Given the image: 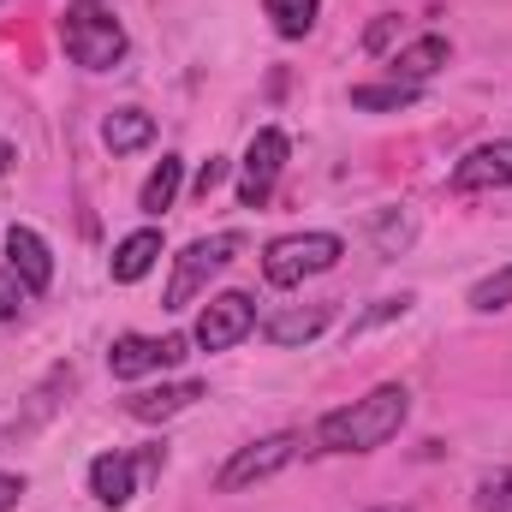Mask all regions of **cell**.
<instances>
[{
    "instance_id": "obj_24",
    "label": "cell",
    "mask_w": 512,
    "mask_h": 512,
    "mask_svg": "<svg viewBox=\"0 0 512 512\" xmlns=\"http://www.w3.org/2000/svg\"><path fill=\"white\" fill-rule=\"evenodd\" d=\"M24 298H30V286H24L12 268H0V322H12V316L24 310Z\"/></svg>"
},
{
    "instance_id": "obj_3",
    "label": "cell",
    "mask_w": 512,
    "mask_h": 512,
    "mask_svg": "<svg viewBox=\"0 0 512 512\" xmlns=\"http://www.w3.org/2000/svg\"><path fill=\"white\" fill-rule=\"evenodd\" d=\"M340 256H346L340 233H286L262 251V274H268V286H298L310 274H328Z\"/></svg>"
},
{
    "instance_id": "obj_18",
    "label": "cell",
    "mask_w": 512,
    "mask_h": 512,
    "mask_svg": "<svg viewBox=\"0 0 512 512\" xmlns=\"http://www.w3.org/2000/svg\"><path fill=\"white\" fill-rule=\"evenodd\" d=\"M179 185H185V161H179V155H161V167H155V173L143 179V191H137V209H143V215H161V209H173Z\"/></svg>"
},
{
    "instance_id": "obj_12",
    "label": "cell",
    "mask_w": 512,
    "mask_h": 512,
    "mask_svg": "<svg viewBox=\"0 0 512 512\" xmlns=\"http://www.w3.org/2000/svg\"><path fill=\"white\" fill-rule=\"evenodd\" d=\"M328 322H334V304H286V310H274V316L262 322V340H268V346H304V340H316Z\"/></svg>"
},
{
    "instance_id": "obj_13",
    "label": "cell",
    "mask_w": 512,
    "mask_h": 512,
    "mask_svg": "<svg viewBox=\"0 0 512 512\" xmlns=\"http://www.w3.org/2000/svg\"><path fill=\"white\" fill-rule=\"evenodd\" d=\"M6 268H12L30 292H48V286H54V256L42 245V233H30V227H12V233H6Z\"/></svg>"
},
{
    "instance_id": "obj_1",
    "label": "cell",
    "mask_w": 512,
    "mask_h": 512,
    "mask_svg": "<svg viewBox=\"0 0 512 512\" xmlns=\"http://www.w3.org/2000/svg\"><path fill=\"white\" fill-rule=\"evenodd\" d=\"M405 417H411V393L399 382H382V387H370L364 399L328 411L316 423V447L322 453H376V447H387L405 429Z\"/></svg>"
},
{
    "instance_id": "obj_22",
    "label": "cell",
    "mask_w": 512,
    "mask_h": 512,
    "mask_svg": "<svg viewBox=\"0 0 512 512\" xmlns=\"http://www.w3.org/2000/svg\"><path fill=\"white\" fill-rule=\"evenodd\" d=\"M507 304H512V262H501L495 274H483V280L471 286V310L495 316V310H507Z\"/></svg>"
},
{
    "instance_id": "obj_11",
    "label": "cell",
    "mask_w": 512,
    "mask_h": 512,
    "mask_svg": "<svg viewBox=\"0 0 512 512\" xmlns=\"http://www.w3.org/2000/svg\"><path fill=\"white\" fill-rule=\"evenodd\" d=\"M72 393V370L60 364V370H48L42 387L30 393V405H24V417H12V423H0V447H12V441H24V435H36L54 411H60V399Z\"/></svg>"
},
{
    "instance_id": "obj_17",
    "label": "cell",
    "mask_w": 512,
    "mask_h": 512,
    "mask_svg": "<svg viewBox=\"0 0 512 512\" xmlns=\"http://www.w3.org/2000/svg\"><path fill=\"white\" fill-rule=\"evenodd\" d=\"M102 143H108L114 155L149 149V143H155V114H143V108H114V114L102 120Z\"/></svg>"
},
{
    "instance_id": "obj_27",
    "label": "cell",
    "mask_w": 512,
    "mask_h": 512,
    "mask_svg": "<svg viewBox=\"0 0 512 512\" xmlns=\"http://www.w3.org/2000/svg\"><path fill=\"white\" fill-rule=\"evenodd\" d=\"M393 36H399V18H376V24L364 30V54H387Z\"/></svg>"
},
{
    "instance_id": "obj_2",
    "label": "cell",
    "mask_w": 512,
    "mask_h": 512,
    "mask_svg": "<svg viewBox=\"0 0 512 512\" xmlns=\"http://www.w3.org/2000/svg\"><path fill=\"white\" fill-rule=\"evenodd\" d=\"M60 42H66L72 66H84V72H114L126 60V30L108 6H78L72 0L66 18H60Z\"/></svg>"
},
{
    "instance_id": "obj_29",
    "label": "cell",
    "mask_w": 512,
    "mask_h": 512,
    "mask_svg": "<svg viewBox=\"0 0 512 512\" xmlns=\"http://www.w3.org/2000/svg\"><path fill=\"white\" fill-rule=\"evenodd\" d=\"M6 167H12V143H0V173H6Z\"/></svg>"
},
{
    "instance_id": "obj_16",
    "label": "cell",
    "mask_w": 512,
    "mask_h": 512,
    "mask_svg": "<svg viewBox=\"0 0 512 512\" xmlns=\"http://www.w3.org/2000/svg\"><path fill=\"white\" fill-rule=\"evenodd\" d=\"M155 262H161V233H155V227H143V233H131V239L114 245V262H108V268H114V280H120V286H131V280H143Z\"/></svg>"
},
{
    "instance_id": "obj_9",
    "label": "cell",
    "mask_w": 512,
    "mask_h": 512,
    "mask_svg": "<svg viewBox=\"0 0 512 512\" xmlns=\"http://www.w3.org/2000/svg\"><path fill=\"white\" fill-rule=\"evenodd\" d=\"M280 167H286V131L262 126L251 137V149H245V179H239V203H245V209H262V203H268Z\"/></svg>"
},
{
    "instance_id": "obj_8",
    "label": "cell",
    "mask_w": 512,
    "mask_h": 512,
    "mask_svg": "<svg viewBox=\"0 0 512 512\" xmlns=\"http://www.w3.org/2000/svg\"><path fill=\"white\" fill-rule=\"evenodd\" d=\"M185 346H191L185 334H161V340H149V334H120V340L108 346V370H114V382H137V376H149V370L179 364Z\"/></svg>"
},
{
    "instance_id": "obj_21",
    "label": "cell",
    "mask_w": 512,
    "mask_h": 512,
    "mask_svg": "<svg viewBox=\"0 0 512 512\" xmlns=\"http://www.w3.org/2000/svg\"><path fill=\"white\" fill-rule=\"evenodd\" d=\"M316 12H322V0H268V18H274V30H280L286 42L310 36V30H316Z\"/></svg>"
},
{
    "instance_id": "obj_10",
    "label": "cell",
    "mask_w": 512,
    "mask_h": 512,
    "mask_svg": "<svg viewBox=\"0 0 512 512\" xmlns=\"http://www.w3.org/2000/svg\"><path fill=\"white\" fill-rule=\"evenodd\" d=\"M512 185V137H495L483 149H471L453 167V191H507Z\"/></svg>"
},
{
    "instance_id": "obj_14",
    "label": "cell",
    "mask_w": 512,
    "mask_h": 512,
    "mask_svg": "<svg viewBox=\"0 0 512 512\" xmlns=\"http://www.w3.org/2000/svg\"><path fill=\"white\" fill-rule=\"evenodd\" d=\"M203 399V382H167V387H143V393H131L126 411L137 423H167V417H179L185 405H197Z\"/></svg>"
},
{
    "instance_id": "obj_6",
    "label": "cell",
    "mask_w": 512,
    "mask_h": 512,
    "mask_svg": "<svg viewBox=\"0 0 512 512\" xmlns=\"http://www.w3.org/2000/svg\"><path fill=\"white\" fill-rule=\"evenodd\" d=\"M161 447H143V453H102V459H90V495L102 501V507H131V495H137V477H149V471H161Z\"/></svg>"
},
{
    "instance_id": "obj_15",
    "label": "cell",
    "mask_w": 512,
    "mask_h": 512,
    "mask_svg": "<svg viewBox=\"0 0 512 512\" xmlns=\"http://www.w3.org/2000/svg\"><path fill=\"white\" fill-rule=\"evenodd\" d=\"M447 54H453V48H447V36H417L411 48H399V54H393V66H387V72H393V84H417V90H423V84L447 66Z\"/></svg>"
},
{
    "instance_id": "obj_28",
    "label": "cell",
    "mask_w": 512,
    "mask_h": 512,
    "mask_svg": "<svg viewBox=\"0 0 512 512\" xmlns=\"http://www.w3.org/2000/svg\"><path fill=\"white\" fill-rule=\"evenodd\" d=\"M24 501V477H12V471H0V512H12Z\"/></svg>"
},
{
    "instance_id": "obj_26",
    "label": "cell",
    "mask_w": 512,
    "mask_h": 512,
    "mask_svg": "<svg viewBox=\"0 0 512 512\" xmlns=\"http://www.w3.org/2000/svg\"><path fill=\"white\" fill-rule=\"evenodd\" d=\"M191 185H197V197H209V191H221V185H227V161H221V155H209V161L197 167V179H191Z\"/></svg>"
},
{
    "instance_id": "obj_4",
    "label": "cell",
    "mask_w": 512,
    "mask_h": 512,
    "mask_svg": "<svg viewBox=\"0 0 512 512\" xmlns=\"http://www.w3.org/2000/svg\"><path fill=\"white\" fill-rule=\"evenodd\" d=\"M245 251V233H209V239H197V245H185L179 262H173V280H167V310H191V298L233 262V256Z\"/></svg>"
},
{
    "instance_id": "obj_5",
    "label": "cell",
    "mask_w": 512,
    "mask_h": 512,
    "mask_svg": "<svg viewBox=\"0 0 512 512\" xmlns=\"http://www.w3.org/2000/svg\"><path fill=\"white\" fill-rule=\"evenodd\" d=\"M298 453H304V435H292V429H280V435H262V441L239 447V453L221 465L215 489H221V495H239V489H251V483H268V477H274V471H286Z\"/></svg>"
},
{
    "instance_id": "obj_20",
    "label": "cell",
    "mask_w": 512,
    "mask_h": 512,
    "mask_svg": "<svg viewBox=\"0 0 512 512\" xmlns=\"http://www.w3.org/2000/svg\"><path fill=\"white\" fill-rule=\"evenodd\" d=\"M423 90L417 84H358L352 90V108H364V114H399V108H411Z\"/></svg>"
},
{
    "instance_id": "obj_23",
    "label": "cell",
    "mask_w": 512,
    "mask_h": 512,
    "mask_svg": "<svg viewBox=\"0 0 512 512\" xmlns=\"http://www.w3.org/2000/svg\"><path fill=\"white\" fill-rule=\"evenodd\" d=\"M411 310V292H399V298H376L358 322H352V334H370V328H382V322H393V316H405Z\"/></svg>"
},
{
    "instance_id": "obj_30",
    "label": "cell",
    "mask_w": 512,
    "mask_h": 512,
    "mask_svg": "<svg viewBox=\"0 0 512 512\" xmlns=\"http://www.w3.org/2000/svg\"><path fill=\"white\" fill-rule=\"evenodd\" d=\"M78 6H102V0H78Z\"/></svg>"
},
{
    "instance_id": "obj_7",
    "label": "cell",
    "mask_w": 512,
    "mask_h": 512,
    "mask_svg": "<svg viewBox=\"0 0 512 512\" xmlns=\"http://www.w3.org/2000/svg\"><path fill=\"white\" fill-rule=\"evenodd\" d=\"M251 328H256V304H251V298H245V292H215V298L203 304V316H197L191 340H197L203 352H233Z\"/></svg>"
},
{
    "instance_id": "obj_19",
    "label": "cell",
    "mask_w": 512,
    "mask_h": 512,
    "mask_svg": "<svg viewBox=\"0 0 512 512\" xmlns=\"http://www.w3.org/2000/svg\"><path fill=\"white\" fill-rule=\"evenodd\" d=\"M411 239H417V215H411V209H376V215H370V245L382 256L411 251Z\"/></svg>"
},
{
    "instance_id": "obj_25",
    "label": "cell",
    "mask_w": 512,
    "mask_h": 512,
    "mask_svg": "<svg viewBox=\"0 0 512 512\" xmlns=\"http://www.w3.org/2000/svg\"><path fill=\"white\" fill-rule=\"evenodd\" d=\"M477 507H483V512H512V471H501V477H489V483H483Z\"/></svg>"
}]
</instances>
